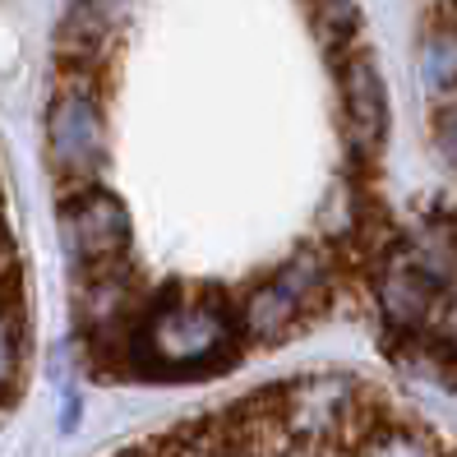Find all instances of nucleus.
Listing matches in <instances>:
<instances>
[{
	"label": "nucleus",
	"mask_w": 457,
	"mask_h": 457,
	"mask_svg": "<svg viewBox=\"0 0 457 457\" xmlns=\"http://www.w3.org/2000/svg\"><path fill=\"white\" fill-rule=\"evenodd\" d=\"M236 337V314L222 301H157L134 333L139 374H190L227 356Z\"/></svg>",
	"instance_id": "f257e3e1"
},
{
	"label": "nucleus",
	"mask_w": 457,
	"mask_h": 457,
	"mask_svg": "<svg viewBox=\"0 0 457 457\" xmlns=\"http://www.w3.org/2000/svg\"><path fill=\"white\" fill-rule=\"evenodd\" d=\"M46 157L61 185H70V195L88 190V180L106 162V125H102L97 84L65 79L56 88V97L46 106Z\"/></svg>",
	"instance_id": "f03ea898"
},
{
	"label": "nucleus",
	"mask_w": 457,
	"mask_h": 457,
	"mask_svg": "<svg viewBox=\"0 0 457 457\" xmlns=\"http://www.w3.org/2000/svg\"><path fill=\"white\" fill-rule=\"evenodd\" d=\"M328 287V263L319 254H295L268 282H259L236 310V337L245 342H278L305 319L310 305Z\"/></svg>",
	"instance_id": "7ed1b4c3"
},
{
	"label": "nucleus",
	"mask_w": 457,
	"mask_h": 457,
	"mask_svg": "<svg viewBox=\"0 0 457 457\" xmlns=\"http://www.w3.org/2000/svg\"><path fill=\"white\" fill-rule=\"evenodd\" d=\"M129 208L112 195V190H74L61 204V240L70 259L84 268V273H97V268L125 263L129 254Z\"/></svg>",
	"instance_id": "20e7f679"
},
{
	"label": "nucleus",
	"mask_w": 457,
	"mask_h": 457,
	"mask_svg": "<svg viewBox=\"0 0 457 457\" xmlns=\"http://www.w3.org/2000/svg\"><path fill=\"white\" fill-rule=\"evenodd\" d=\"M342 102H346V134H352L356 153H374L388 125V97L384 79L365 51H352L342 61Z\"/></svg>",
	"instance_id": "39448f33"
},
{
	"label": "nucleus",
	"mask_w": 457,
	"mask_h": 457,
	"mask_svg": "<svg viewBox=\"0 0 457 457\" xmlns=\"http://www.w3.org/2000/svg\"><path fill=\"white\" fill-rule=\"evenodd\" d=\"M356 457H444V453L416 425H384V429L374 425V435L365 439V448Z\"/></svg>",
	"instance_id": "423d86ee"
},
{
	"label": "nucleus",
	"mask_w": 457,
	"mask_h": 457,
	"mask_svg": "<svg viewBox=\"0 0 457 457\" xmlns=\"http://www.w3.org/2000/svg\"><path fill=\"white\" fill-rule=\"evenodd\" d=\"M420 74H425V84L435 88V93L457 88V29L429 33L425 56H420Z\"/></svg>",
	"instance_id": "0eeeda50"
},
{
	"label": "nucleus",
	"mask_w": 457,
	"mask_h": 457,
	"mask_svg": "<svg viewBox=\"0 0 457 457\" xmlns=\"http://www.w3.org/2000/svg\"><path fill=\"white\" fill-rule=\"evenodd\" d=\"M435 144L444 153V162L457 167V102H448L444 112L435 116Z\"/></svg>",
	"instance_id": "6e6552de"
}]
</instances>
